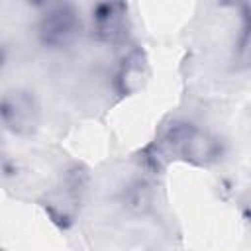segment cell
Masks as SVG:
<instances>
[{
    "label": "cell",
    "instance_id": "cell-8",
    "mask_svg": "<svg viewBox=\"0 0 251 251\" xmlns=\"http://www.w3.org/2000/svg\"><path fill=\"white\" fill-rule=\"evenodd\" d=\"M0 251H4V249H2V247H0Z\"/></svg>",
    "mask_w": 251,
    "mask_h": 251
},
{
    "label": "cell",
    "instance_id": "cell-5",
    "mask_svg": "<svg viewBox=\"0 0 251 251\" xmlns=\"http://www.w3.org/2000/svg\"><path fill=\"white\" fill-rule=\"evenodd\" d=\"M222 149H220V143L210 137L208 133H202L198 129H194V133L186 139V143L182 145L178 157H184L192 163H198V165H206V163H212L220 157Z\"/></svg>",
    "mask_w": 251,
    "mask_h": 251
},
{
    "label": "cell",
    "instance_id": "cell-6",
    "mask_svg": "<svg viewBox=\"0 0 251 251\" xmlns=\"http://www.w3.org/2000/svg\"><path fill=\"white\" fill-rule=\"evenodd\" d=\"M122 204L131 214H145L153 206V188L147 180H131L122 192Z\"/></svg>",
    "mask_w": 251,
    "mask_h": 251
},
{
    "label": "cell",
    "instance_id": "cell-2",
    "mask_svg": "<svg viewBox=\"0 0 251 251\" xmlns=\"http://www.w3.org/2000/svg\"><path fill=\"white\" fill-rule=\"evenodd\" d=\"M0 122L14 133L25 135L37 124V106L29 92L10 90L0 96Z\"/></svg>",
    "mask_w": 251,
    "mask_h": 251
},
{
    "label": "cell",
    "instance_id": "cell-4",
    "mask_svg": "<svg viewBox=\"0 0 251 251\" xmlns=\"http://www.w3.org/2000/svg\"><path fill=\"white\" fill-rule=\"evenodd\" d=\"M147 76V65H145V59L139 51H133L129 53L124 63L120 65L118 69V75H116V88L120 94H133L135 90L141 88L143 80Z\"/></svg>",
    "mask_w": 251,
    "mask_h": 251
},
{
    "label": "cell",
    "instance_id": "cell-3",
    "mask_svg": "<svg viewBox=\"0 0 251 251\" xmlns=\"http://www.w3.org/2000/svg\"><path fill=\"white\" fill-rule=\"evenodd\" d=\"M127 6L124 2H104L96 4L90 12L92 37L104 43H112L124 35Z\"/></svg>",
    "mask_w": 251,
    "mask_h": 251
},
{
    "label": "cell",
    "instance_id": "cell-7",
    "mask_svg": "<svg viewBox=\"0 0 251 251\" xmlns=\"http://www.w3.org/2000/svg\"><path fill=\"white\" fill-rule=\"evenodd\" d=\"M2 61H4V53H2V49H0V65H2Z\"/></svg>",
    "mask_w": 251,
    "mask_h": 251
},
{
    "label": "cell",
    "instance_id": "cell-1",
    "mask_svg": "<svg viewBox=\"0 0 251 251\" xmlns=\"http://www.w3.org/2000/svg\"><path fill=\"white\" fill-rule=\"evenodd\" d=\"M80 31L78 12L71 4H55L47 8L37 25V35L43 47L47 49H65L69 47Z\"/></svg>",
    "mask_w": 251,
    "mask_h": 251
}]
</instances>
